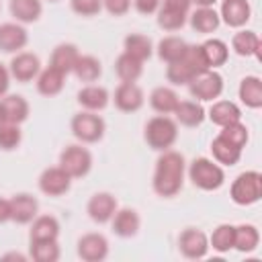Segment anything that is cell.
I'll return each instance as SVG.
<instances>
[{"mask_svg": "<svg viewBox=\"0 0 262 262\" xmlns=\"http://www.w3.org/2000/svg\"><path fill=\"white\" fill-rule=\"evenodd\" d=\"M147 145L156 151H166L174 145L176 137H178V125L176 121H172L170 117L166 115H160V117H154L147 121L145 125V133H143Z\"/></svg>", "mask_w": 262, "mask_h": 262, "instance_id": "3", "label": "cell"}, {"mask_svg": "<svg viewBox=\"0 0 262 262\" xmlns=\"http://www.w3.org/2000/svg\"><path fill=\"white\" fill-rule=\"evenodd\" d=\"M115 72L121 78V82H137L143 72V61H139L123 51L115 61Z\"/></svg>", "mask_w": 262, "mask_h": 262, "instance_id": "31", "label": "cell"}, {"mask_svg": "<svg viewBox=\"0 0 262 262\" xmlns=\"http://www.w3.org/2000/svg\"><path fill=\"white\" fill-rule=\"evenodd\" d=\"M59 235V223L51 215H41L33 219L29 239L31 242H45V239H57Z\"/></svg>", "mask_w": 262, "mask_h": 262, "instance_id": "21", "label": "cell"}, {"mask_svg": "<svg viewBox=\"0 0 262 262\" xmlns=\"http://www.w3.org/2000/svg\"><path fill=\"white\" fill-rule=\"evenodd\" d=\"M231 47H233V51L237 55H244V57L256 55L258 57V53H260V37L254 31H239V33L233 35Z\"/></svg>", "mask_w": 262, "mask_h": 262, "instance_id": "33", "label": "cell"}, {"mask_svg": "<svg viewBox=\"0 0 262 262\" xmlns=\"http://www.w3.org/2000/svg\"><path fill=\"white\" fill-rule=\"evenodd\" d=\"M239 98L250 108L262 106V80L258 76H246L239 84Z\"/></svg>", "mask_w": 262, "mask_h": 262, "instance_id": "28", "label": "cell"}, {"mask_svg": "<svg viewBox=\"0 0 262 262\" xmlns=\"http://www.w3.org/2000/svg\"><path fill=\"white\" fill-rule=\"evenodd\" d=\"M211 151H213V158L217 164H223V166H235L242 158V149L233 147L231 143H227L221 135H217L211 143Z\"/></svg>", "mask_w": 262, "mask_h": 262, "instance_id": "32", "label": "cell"}, {"mask_svg": "<svg viewBox=\"0 0 262 262\" xmlns=\"http://www.w3.org/2000/svg\"><path fill=\"white\" fill-rule=\"evenodd\" d=\"M102 8V0H72V10L80 16H94Z\"/></svg>", "mask_w": 262, "mask_h": 262, "instance_id": "43", "label": "cell"}, {"mask_svg": "<svg viewBox=\"0 0 262 262\" xmlns=\"http://www.w3.org/2000/svg\"><path fill=\"white\" fill-rule=\"evenodd\" d=\"M201 51H203V57H205V63L209 70L213 68H219L227 61V55H229V49L227 45L221 41V39H209L201 45Z\"/></svg>", "mask_w": 262, "mask_h": 262, "instance_id": "30", "label": "cell"}, {"mask_svg": "<svg viewBox=\"0 0 262 262\" xmlns=\"http://www.w3.org/2000/svg\"><path fill=\"white\" fill-rule=\"evenodd\" d=\"M63 84H66V74H61L59 70H55L51 66L47 70L39 72V76H37V90L43 96H55V94H59L61 88H63Z\"/></svg>", "mask_w": 262, "mask_h": 262, "instance_id": "24", "label": "cell"}, {"mask_svg": "<svg viewBox=\"0 0 262 262\" xmlns=\"http://www.w3.org/2000/svg\"><path fill=\"white\" fill-rule=\"evenodd\" d=\"M6 123V117H4V111H2V104H0V125Z\"/></svg>", "mask_w": 262, "mask_h": 262, "instance_id": "51", "label": "cell"}, {"mask_svg": "<svg viewBox=\"0 0 262 262\" xmlns=\"http://www.w3.org/2000/svg\"><path fill=\"white\" fill-rule=\"evenodd\" d=\"M0 104H2V111H4V117H6V123L20 125L23 121H27V117H29V102L23 96H18V94L4 96L0 100Z\"/></svg>", "mask_w": 262, "mask_h": 262, "instance_id": "23", "label": "cell"}, {"mask_svg": "<svg viewBox=\"0 0 262 262\" xmlns=\"http://www.w3.org/2000/svg\"><path fill=\"white\" fill-rule=\"evenodd\" d=\"M182 182H184V158L178 151L166 149L156 162L154 190L160 196L170 199L180 192Z\"/></svg>", "mask_w": 262, "mask_h": 262, "instance_id": "1", "label": "cell"}, {"mask_svg": "<svg viewBox=\"0 0 262 262\" xmlns=\"http://www.w3.org/2000/svg\"><path fill=\"white\" fill-rule=\"evenodd\" d=\"M219 135H221L227 143H231L233 147H237V149H244L246 143H248V129H246V125H242L239 121H237V123H231V125H225Z\"/></svg>", "mask_w": 262, "mask_h": 262, "instance_id": "41", "label": "cell"}, {"mask_svg": "<svg viewBox=\"0 0 262 262\" xmlns=\"http://www.w3.org/2000/svg\"><path fill=\"white\" fill-rule=\"evenodd\" d=\"M209 119L219 125V127H225V125H231V123H237L242 119V111L235 102L231 100H217L213 102V106L209 108Z\"/></svg>", "mask_w": 262, "mask_h": 262, "instance_id": "20", "label": "cell"}, {"mask_svg": "<svg viewBox=\"0 0 262 262\" xmlns=\"http://www.w3.org/2000/svg\"><path fill=\"white\" fill-rule=\"evenodd\" d=\"M39 72H41V63L35 53L23 51L10 59V76L16 82H31L33 78L39 76Z\"/></svg>", "mask_w": 262, "mask_h": 262, "instance_id": "12", "label": "cell"}, {"mask_svg": "<svg viewBox=\"0 0 262 262\" xmlns=\"http://www.w3.org/2000/svg\"><path fill=\"white\" fill-rule=\"evenodd\" d=\"M8 203H10V221L23 225V223H31L37 217L39 203L33 194L20 192V194H14Z\"/></svg>", "mask_w": 262, "mask_h": 262, "instance_id": "14", "label": "cell"}, {"mask_svg": "<svg viewBox=\"0 0 262 262\" xmlns=\"http://www.w3.org/2000/svg\"><path fill=\"white\" fill-rule=\"evenodd\" d=\"M51 2H55V0H51Z\"/></svg>", "mask_w": 262, "mask_h": 262, "instance_id": "52", "label": "cell"}, {"mask_svg": "<svg viewBox=\"0 0 262 262\" xmlns=\"http://www.w3.org/2000/svg\"><path fill=\"white\" fill-rule=\"evenodd\" d=\"M260 244V233L254 225H237L235 227V235H233V248L239 252H252L256 250Z\"/></svg>", "mask_w": 262, "mask_h": 262, "instance_id": "37", "label": "cell"}, {"mask_svg": "<svg viewBox=\"0 0 262 262\" xmlns=\"http://www.w3.org/2000/svg\"><path fill=\"white\" fill-rule=\"evenodd\" d=\"M59 168L66 170L72 178H82L92 168V156L82 145H68L59 156Z\"/></svg>", "mask_w": 262, "mask_h": 262, "instance_id": "8", "label": "cell"}, {"mask_svg": "<svg viewBox=\"0 0 262 262\" xmlns=\"http://www.w3.org/2000/svg\"><path fill=\"white\" fill-rule=\"evenodd\" d=\"M72 133L82 143H96L104 135V121H102V117L94 115L92 111L78 113L72 119Z\"/></svg>", "mask_w": 262, "mask_h": 262, "instance_id": "6", "label": "cell"}, {"mask_svg": "<svg viewBox=\"0 0 262 262\" xmlns=\"http://www.w3.org/2000/svg\"><path fill=\"white\" fill-rule=\"evenodd\" d=\"M72 72L82 82H96L102 74V68H100V61L94 55H80Z\"/></svg>", "mask_w": 262, "mask_h": 262, "instance_id": "35", "label": "cell"}, {"mask_svg": "<svg viewBox=\"0 0 262 262\" xmlns=\"http://www.w3.org/2000/svg\"><path fill=\"white\" fill-rule=\"evenodd\" d=\"M115 106L123 113H135L143 106V90L135 82H121L115 90Z\"/></svg>", "mask_w": 262, "mask_h": 262, "instance_id": "13", "label": "cell"}, {"mask_svg": "<svg viewBox=\"0 0 262 262\" xmlns=\"http://www.w3.org/2000/svg\"><path fill=\"white\" fill-rule=\"evenodd\" d=\"M78 102L86 108V111H92V113H96V111H102L106 104H108V92H106V88H102V86H86V88H82L80 92H78Z\"/></svg>", "mask_w": 262, "mask_h": 262, "instance_id": "27", "label": "cell"}, {"mask_svg": "<svg viewBox=\"0 0 262 262\" xmlns=\"http://www.w3.org/2000/svg\"><path fill=\"white\" fill-rule=\"evenodd\" d=\"M190 2H194L196 6H213L217 0H190Z\"/></svg>", "mask_w": 262, "mask_h": 262, "instance_id": "50", "label": "cell"}, {"mask_svg": "<svg viewBox=\"0 0 262 262\" xmlns=\"http://www.w3.org/2000/svg\"><path fill=\"white\" fill-rule=\"evenodd\" d=\"M111 221H113V231L119 237H133L139 231V225H141L137 211L135 209H129V207L115 211V215H113Z\"/></svg>", "mask_w": 262, "mask_h": 262, "instance_id": "18", "label": "cell"}, {"mask_svg": "<svg viewBox=\"0 0 262 262\" xmlns=\"http://www.w3.org/2000/svg\"><path fill=\"white\" fill-rule=\"evenodd\" d=\"M188 176H190L192 184L199 186L201 190H217L225 182L223 168L207 158H196L188 168Z\"/></svg>", "mask_w": 262, "mask_h": 262, "instance_id": "4", "label": "cell"}, {"mask_svg": "<svg viewBox=\"0 0 262 262\" xmlns=\"http://www.w3.org/2000/svg\"><path fill=\"white\" fill-rule=\"evenodd\" d=\"M10 80V72L4 68V66H0V98L6 94V90H8V82Z\"/></svg>", "mask_w": 262, "mask_h": 262, "instance_id": "47", "label": "cell"}, {"mask_svg": "<svg viewBox=\"0 0 262 262\" xmlns=\"http://www.w3.org/2000/svg\"><path fill=\"white\" fill-rule=\"evenodd\" d=\"M86 211L94 223H106L113 219V215L117 211V199L111 192H96L88 201Z\"/></svg>", "mask_w": 262, "mask_h": 262, "instance_id": "15", "label": "cell"}, {"mask_svg": "<svg viewBox=\"0 0 262 262\" xmlns=\"http://www.w3.org/2000/svg\"><path fill=\"white\" fill-rule=\"evenodd\" d=\"M233 235H235V227L229 223H221L213 229L211 239H209V248H213L219 254H225L233 248Z\"/></svg>", "mask_w": 262, "mask_h": 262, "instance_id": "38", "label": "cell"}, {"mask_svg": "<svg viewBox=\"0 0 262 262\" xmlns=\"http://www.w3.org/2000/svg\"><path fill=\"white\" fill-rule=\"evenodd\" d=\"M10 219V203L6 199H0V223Z\"/></svg>", "mask_w": 262, "mask_h": 262, "instance_id": "48", "label": "cell"}, {"mask_svg": "<svg viewBox=\"0 0 262 262\" xmlns=\"http://www.w3.org/2000/svg\"><path fill=\"white\" fill-rule=\"evenodd\" d=\"M70 184H72V176L66 170H61L59 166L47 168L39 176V188L47 196H61V194H66L70 190Z\"/></svg>", "mask_w": 262, "mask_h": 262, "instance_id": "10", "label": "cell"}, {"mask_svg": "<svg viewBox=\"0 0 262 262\" xmlns=\"http://www.w3.org/2000/svg\"><path fill=\"white\" fill-rule=\"evenodd\" d=\"M190 0H164L162 6L164 8H170V10H178V12H184L188 14V8H190Z\"/></svg>", "mask_w": 262, "mask_h": 262, "instance_id": "46", "label": "cell"}, {"mask_svg": "<svg viewBox=\"0 0 262 262\" xmlns=\"http://www.w3.org/2000/svg\"><path fill=\"white\" fill-rule=\"evenodd\" d=\"M205 70H209V68L205 63L201 45H188L180 59L168 63L166 78H168V82L180 86V84H188L196 74H201Z\"/></svg>", "mask_w": 262, "mask_h": 262, "instance_id": "2", "label": "cell"}, {"mask_svg": "<svg viewBox=\"0 0 262 262\" xmlns=\"http://www.w3.org/2000/svg\"><path fill=\"white\" fill-rule=\"evenodd\" d=\"M174 115L176 121L184 127H199L205 121V108L192 100H180L178 106L174 108Z\"/></svg>", "mask_w": 262, "mask_h": 262, "instance_id": "26", "label": "cell"}, {"mask_svg": "<svg viewBox=\"0 0 262 262\" xmlns=\"http://www.w3.org/2000/svg\"><path fill=\"white\" fill-rule=\"evenodd\" d=\"M250 14H252V8L248 0H223L221 2L219 18H223L227 27H244L250 20Z\"/></svg>", "mask_w": 262, "mask_h": 262, "instance_id": "16", "label": "cell"}, {"mask_svg": "<svg viewBox=\"0 0 262 262\" xmlns=\"http://www.w3.org/2000/svg\"><path fill=\"white\" fill-rule=\"evenodd\" d=\"M178 102H180L178 94H176L172 88H166V86H158V88H154L151 94H149V104H151V108H154L156 113H160V115H170V113H174V108L178 106Z\"/></svg>", "mask_w": 262, "mask_h": 262, "instance_id": "25", "label": "cell"}, {"mask_svg": "<svg viewBox=\"0 0 262 262\" xmlns=\"http://www.w3.org/2000/svg\"><path fill=\"white\" fill-rule=\"evenodd\" d=\"M20 139H23V133H20L18 125H12V123L0 125V149L10 151V149L18 147Z\"/></svg>", "mask_w": 262, "mask_h": 262, "instance_id": "42", "label": "cell"}, {"mask_svg": "<svg viewBox=\"0 0 262 262\" xmlns=\"http://www.w3.org/2000/svg\"><path fill=\"white\" fill-rule=\"evenodd\" d=\"M2 260H18V262H25V256L23 254H6Z\"/></svg>", "mask_w": 262, "mask_h": 262, "instance_id": "49", "label": "cell"}, {"mask_svg": "<svg viewBox=\"0 0 262 262\" xmlns=\"http://www.w3.org/2000/svg\"><path fill=\"white\" fill-rule=\"evenodd\" d=\"M188 90H190L192 98H196L201 102L215 100L223 92V78L213 70H205L188 82Z\"/></svg>", "mask_w": 262, "mask_h": 262, "instance_id": "7", "label": "cell"}, {"mask_svg": "<svg viewBox=\"0 0 262 262\" xmlns=\"http://www.w3.org/2000/svg\"><path fill=\"white\" fill-rule=\"evenodd\" d=\"M31 258H33L35 262H57V260H59V246H57V239L31 242Z\"/></svg>", "mask_w": 262, "mask_h": 262, "instance_id": "39", "label": "cell"}, {"mask_svg": "<svg viewBox=\"0 0 262 262\" xmlns=\"http://www.w3.org/2000/svg\"><path fill=\"white\" fill-rule=\"evenodd\" d=\"M178 248H180V252H182L184 258L199 260V258H205L207 256V252H209V239H207V235L201 229L188 227V229H184L180 233Z\"/></svg>", "mask_w": 262, "mask_h": 262, "instance_id": "9", "label": "cell"}, {"mask_svg": "<svg viewBox=\"0 0 262 262\" xmlns=\"http://www.w3.org/2000/svg\"><path fill=\"white\" fill-rule=\"evenodd\" d=\"M29 41V35L25 31V27H20L18 23H4L0 25V51L4 53H14L18 49H23Z\"/></svg>", "mask_w": 262, "mask_h": 262, "instance_id": "17", "label": "cell"}, {"mask_svg": "<svg viewBox=\"0 0 262 262\" xmlns=\"http://www.w3.org/2000/svg\"><path fill=\"white\" fill-rule=\"evenodd\" d=\"M135 8L141 14H154L160 8V0H135Z\"/></svg>", "mask_w": 262, "mask_h": 262, "instance_id": "45", "label": "cell"}, {"mask_svg": "<svg viewBox=\"0 0 262 262\" xmlns=\"http://www.w3.org/2000/svg\"><path fill=\"white\" fill-rule=\"evenodd\" d=\"M186 41L180 39V37H164L160 43H158V55L162 61L166 63H172L176 59H180L186 51Z\"/></svg>", "mask_w": 262, "mask_h": 262, "instance_id": "36", "label": "cell"}, {"mask_svg": "<svg viewBox=\"0 0 262 262\" xmlns=\"http://www.w3.org/2000/svg\"><path fill=\"white\" fill-rule=\"evenodd\" d=\"M184 23H186V14L184 12L170 10V8H164V6L158 8V25L164 31H178V29L184 27Z\"/></svg>", "mask_w": 262, "mask_h": 262, "instance_id": "40", "label": "cell"}, {"mask_svg": "<svg viewBox=\"0 0 262 262\" xmlns=\"http://www.w3.org/2000/svg\"><path fill=\"white\" fill-rule=\"evenodd\" d=\"M125 53H129L131 57L139 59V61H145L151 57V39L145 37V35H139V33H133V35H127L125 37Z\"/></svg>", "mask_w": 262, "mask_h": 262, "instance_id": "34", "label": "cell"}, {"mask_svg": "<svg viewBox=\"0 0 262 262\" xmlns=\"http://www.w3.org/2000/svg\"><path fill=\"white\" fill-rule=\"evenodd\" d=\"M229 196L235 205H254L262 196V174L256 170L242 172L229 190Z\"/></svg>", "mask_w": 262, "mask_h": 262, "instance_id": "5", "label": "cell"}, {"mask_svg": "<svg viewBox=\"0 0 262 262\" xmlns=\"http://www.w3.org/2000/svg\"><path fill=\"white\" fill-rule=\"evenodd\" d=\"M219 23H221V18H219V14L215 12L213 6H199L190 14V27L196 33H203V35H209V33L217 31Z\"/></svg>", "mask_w": 262, "mask_h": 262, "instance_id": "22", "label": "cell"}, {"mask_svg": "<svg viewBox=\"0 0 262 262\" xmlns=\"http://www.w3.org/2000/svg\"><path fill=\"white\" fill-rule=\"evenodd\" d=\"M78 256L84 262H100L108 256V242L100 233H86L78 239Z\"/></svg>", "mask_w": 262, "mask_h": 262, "instance_id": "11", "label": "cell"}, {"mask_svg": "<svg viewBox=\"0 0 262 262\" xmlns=\"http://www.w3.org/2000/svg\"><path fill=\"white\" fill-rule=\"evenodd\" d=\"M78 57H80V53H78V47H76V45H72V43H59V45L53 49V53H51L49 66L68 76V74L74 70Z\"/></svg>", "mask_w": 262, "mask_h": 262, "instance_id": "19", "label": "cell"}, {"mask_svg": "<svg viewBox=\"0 0 262 262\" xmlns=\"http://www.w3.org/2000/svg\"><path fill=\"white\" fill-rule=\"evenodd\" d=\"M41 12V0H10V14L16 18V23H35Z\"/></svg>", "mask_w": 262, "mask_h": 262, "instance_id": "29", "label": "cell"}, {"mask_svg": "<svg viewBox=\"0 0 262 262\" xmlns=\"http://www.w3.org/2000/svg\"><path fill=\"white\" fill-rule=\"evenodd\" d=\"M102 4H104V8L108 10V14H113V16H123V14L129 10L131 0H102Z\"/></svg>", "mask_w": 262, "mask_h": 262, "instance_id": "44", "label": "cell"}]
</instances>
